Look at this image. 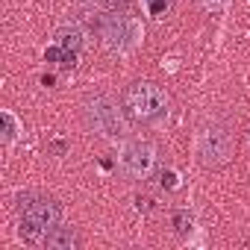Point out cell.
I'll return each mask as SVG.
<instances>
[{
	"mask_svg": "<svg viewBox=\"0 0 250 250\" xmlns=\"http://www.w3.org/2000/svg\"><path fill=\"white\" fill-rule=\"evenodd\" d=\"M85 118L88 124L106 139H118L127 133V121H124V112L118 109V103L106 94H97L85 103Z\"/></svg>",
	"mask_w": 250,
	"mask_h": 250,
	"instance_id": "1",
	"label": "cell"
},
{
	"mask_svg": "<svg viewBox=\"0 0 250 250\" xmlns=\"http://www.w3.org/2000/svg\"><path fill=\"white\" fill-rule=\"evenodd\" d=\"M165 109H168V97L153 83H136L127 91V112L139 121H156L159 115H165Z\"/></svg>",
	"mask_w": 250,
	"mask_h": 250,
	"instance_id": "2",
	"label": "cell"
},
{
	"mask_svg": "<svg viewBox=\"0 0 250 250\" xmlns=\"http://www.w3.org/2000/svg\"><path fill=\"white\" fill-rule=\"evenodd\" d=\"M100 36L103 44L115 53H127L142 42V24L133 18H124V15H112L100 24Z\"/></svg>",
	"mask_w": 250,
	"mask_h": 250,
	"instance_id": "3",
	"label": "cell"
},
{
	"mask_svg": "<svg viewBox=\"0 0 250 250\" xmlns=\"http://www.w3.org/2000/svg\"><path fill=\"white\" fill-rule=\"evenodd\" d=\"M18 209H21V221L30 224V227H39V229H50L56 224H62V206L53 200V197H42V194H24L18 200Z\"/></svg>",
	"mask_w": 250,
	"mask_h": 250,
	"instance_id": "4",
	"label": "cell"
},
{
	"mask_svg": "<svg viewBox=\"0 0 250 250\" xmlns=\"http://www.w3.org/2000/svg\"><path fill=\"white\" fill-rule=\"evenodd\" d=\"M229 153H232V139H229V133L224 127L212 124V127L200 130V136H197V159H200V165L218 168V165H224L229 159Z\"/></svg>",
	"mask_w": 250,
	"mask_h": 250,
	"instance_id": "5",
	"label": "cell"
},
{
	"mask_svg": "<svg viewBox=\"0 0 250 250\" xmlns=\"http://www.w3.org/2000/svg\"><path fill=\"white\" fill-rule=\"evenodd\" d=\"M153 162H156V150L153 145L142 142V139H130V142H124L121 153H118V165L121 171L133 177V180H142L153 171Z\"/></svg>",
	"mask_w": 250,
	"mask_h": 250,
	"instance_id": "6",
	"label": "cell"
},
{
	"mask_svg": "<svg viewBox=\"0 0 250 250\" xmlns=\"http://www.w3.org/2000/svg\"><path fill=\"white\" fill-rule=\"evenodd\" d=\"M77 244H80L77 232L71 227H62V224L50 227L44 232V238H42V247H47V250H74Z\"/></svg>",
	"mask_w": 250,
	"mask_h": 250,
	"instance_id": "7",
	"label": "cell"
},
{
	"mask_svg": "<svg viewBox=\"0 0 250 250\" xmlns=\"http://www.w3.org/2000/svg\"><path fill=\"white\" fill-rule=\"evenodd\" d=\"M53 44H59V47H65V50H80L83 47V30L80 27H62L59 33H56V42Z\"/></svg>",
	"mask_w": 250,
	"mask_h": 250,
	"instance_id": "8",
	"label": "cell"
},
{
	"mask_svg": "<svg viewBox=\"0 0 250 250\" xmlns=\"http://www.w3.org/2000/svg\"><path fill=\"white\" fill-rule=\"evenodd\" d=\"M44 59H47V62H56V65H62V68H71L74 59H77V53H74V50H65V47H59V44H53V47L44 50Z\"/></svg>",
	"mask_w": 250,
	"mask_h": 250,
	"instance_id": "9",
	"label": "cell"
},
{
	"mask_svg": "<svg viewBox=\"0 0 250 250\" xmlns=\"http://www.w3.org/2000/svg\"><path fill=\"white\" fill-rule=\"evenodd\" d=\"M171 3H174V0H145V6H147V12L153 18H165L168 9H171Z\"/></svg>",
	"mask_w": 250,
	"mask_h": 250,
	"instance_id": "10",
	"label": "cell"
},
{
	"mask_svg": "<svg viewBox=\"0 0 250 250\" xmlns=\"http://www.w3.org/2000/svg\"><path fill=\"white\" fill-rule=\"evenodd\" d=\"M18 136V121L12 112H3V142H15Z\"/></svg>",
	"mask_w": 250,
	"mask_h": 250,
	"instance_id": "11",
	"label": "cell"
},
{
	"mask_svg": "<svg viewBox=\"0 0 250 250\" xmlns=\"http://www.w3.org/2000/svg\"><path fill=\"white\" fill-rule=\"evenodd\" d=\"M174 227H177V232H188L191 229V215L188 212H177L174 215Z\"/></svg>",
	"mask_w": 250,
	"mask_h": 250,
	"instance_id": "12",
	"label": "cell"
},
{
	"mask_svg": "<svg viewBox=\"0 0 250 250\" xmlns=\"http://www.w3.org/2000/svg\"><path fill=\"white\" fill-rule=\"evenodd\" d=\"M100 6L109 9V12H118L121 6H127V0H100Z\"/></svg>",
	"mask_w": 250,
	"mask_h": 250,
	"instance_id": "13",
	"label": "cell"
},
{
	"mask_svg": "<svg viewBox=\"0 0 250 250\" xmlns=\"http://www.w3.org/2000/svg\"><path fill=\"white\" fill-rule=\"evenodd\" d=\"M224 3H227V0H200V6H203V9H221Z\"/></svg>",
	"mask_w": 250,
	"mask_h": 250,
	"instance_id": "14",
	"label": "cell"
},
{
	"mask_svg": "<svg viewBox=\"0 0 250 250\" xmlns=\"http://www.w3.org/2000/svg\"><path fill=\"white\" fill-rule=\"evenodd\" d=\"M162 186H168V188H174V186H177V174H174V171H168V174H162Z\"/></svg>",
	"mask_w": 250,
	"mask_h": 250,
	"instance_id": "15",
	"label": "cell"
}]
</instances>
